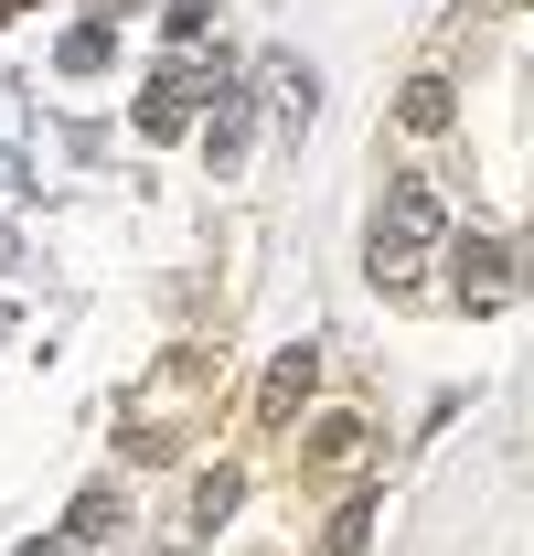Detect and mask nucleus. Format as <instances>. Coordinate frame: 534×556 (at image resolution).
<instances>
[{"label":"nucleus","instance_id":"7ed1b4c3","mask_svg":"<svg viewBox=\"0 0 534 556\" xmlns=\"http://www.w3.org/2000/svg\"><path fill=\"white\" fill-rule=\"evenodd\" d=\"M193 97H203V75H182V65H171L161 86H150V108H139V129H161V139H171L182 118H193Z\"/></svg>","mask_w":534,"mask_h":556},{"label":"nucleus","instance_id":"39448f33","mask_svg":"<svg viewBox=\"0 0 534 556\" xmlns=\"http://www.w3.org/2000/svg\"><path fill=\"white\" fill-rule=\"evenodd\" d=\"M406 129H449V86H438V75L406 86Z\"/></svg>","mask_w":534,"mask_h":556},{"label":"nucleus","instance_id":"20e7f679","mask_svg":"<svg viewBox=\"0 0 534 556\" xmlns=\"http://www.w3.org/2000/svg\"><path fill=\"white\" fill-rule=\"evenodd\" d=\"M310 375H321V353H278V375H267V396H257V417H267V428L300 407V396H310Z\"/></svg>","mask_w":534,"mask_h":556},{"label":"nucleus","instance_id":"f03ea898","mask_svg":"<svg viewBox=\"0 0 534 556\" xmlns=\"http://www.w3.org/2000/svg\"><path fill=\"white\" fill-rule=\"evenodd\" d=\"M449 268H460V300H470V311H492V300L513 289V268H503V247H492V236H470Z\"/></svg>","mask_w":534,"mask_h":556},{"label":"nucleus","instance_id":"f257e3e1","mask_svg":"<svg viewBox=\"0 0 534 556\" xmlns=\"http://www.w3.org/2000/svg\"><path fill=\"white\" fill-rule=\"evenodd\" d=\"M438 236H449V214L428 182H385V204H374V278H417L438 257Z\"/></svg>","mask_w":534,"mask_h":556}]
</instances>
